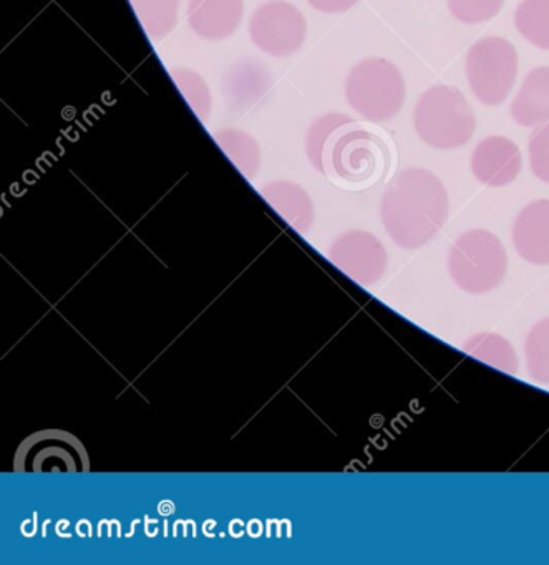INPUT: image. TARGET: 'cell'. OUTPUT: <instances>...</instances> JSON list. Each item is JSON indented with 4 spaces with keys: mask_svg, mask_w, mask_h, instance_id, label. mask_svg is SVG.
<instances>
[{
    "mask_svg": "<svg viewBox=\"0 0 549 565\" xmlns=\"http://www.w3.org/2000/svg\"><path fill=\"white\" fill-rule=\"evenodd\" d=\"M516 253L535 266H549V200H538L522 207L513 223Z\"/></svg>",
    "mask_w": 549,
    "mask_h": 565,
    "instance_id": "obj_10",
    "label": "cell"
},
{
    "mask_svg": "<svg viewBox=\"0 0 549 565\" xmlns=\"http://www.w3.org/2000/svg\"><path fill=\"white\" fill-rule=\"evenodd\" d=\"M450 14L463 24L476 25L499 14L505 0H446Z\"/></svg>",
    "mask_w": 549,
    "mask_h": 565,
    "instance_id": "obj_20",
    "label": "cell"
},
{
    "mask_svg": "<svg viewBox=\"0 0 549 565\" xmlns=\"http://www.w3.org/2000/svg\"><path fill=\"white\" fill-rule=\"evenodd\" d=\"M386 163V145L370 131L346 127L330 147L326 174H336L347 183L373 180Z\"/></svg>",
    "mask_w": 549,
    "mask_h": 565,
    "instance_id": "obj_7",
    "label": "cell"
},
{
    "mask_svg": "<svg viewBox=\"0 0 549 565\" xmlns=\"http://www.w3.org/2000/svg\"><path fill=\"white\" fill-rule=\"evenodd\" d=\"M509 111L519 127L535 128L549 124V67L529 72Z\"/></svg>",
    "mask_w": 549,
    "mask_h": 565,
    "instance_id": "obj_12",
    "label": "cell"
},
{
    "mask_svg": "<svg viewBox=\"0 0 549 565\" xmlns=\"http://www.w3.org/2000/svg\"><path fill=\"white\" fill-rule=\"evenodd\" d=\"M521 168V151L509 138H485L472 154L473 177L485 186H508L518 178Z\"/></svg>",
    "mask_w": 549,
    "mask_h": 565,
    "instance_id": "obj_9",
    "label": "cell"
},
{
    "mask_svg": "<svg viewBox=\"0 0 549 565\" xmlns=\"http://www.w3.org/2000/svg\"><path fill=\"white\" fill-rule=\"evenodd\" d=\"M463 352L473 359L502 370V372L515 375L518 372V356L511 343L495 332H479L469 337L463 343Z\"/></svg>",
    "mask_w": 549,
    "mask_h": 565,
    "instance_id": "obj_13",
    "label": "cell"
},
{
    "mask_svg": "<svg viewBox=\"0 0 549 565\" xmlns=\"http://www.w3.org/2000/svg\"><path fill=\"white\" fill-rule=\"evenodd\" d=\"M353 124H356L353 118L347 117V115L327 114L324 117L317 118L310 125L309 130H307L306 151L310 163L314 164L316 170L323 171L326 174L327 157H329L334 140H336L337 135L344 128Z\"/></svg>",
    "mask_w": 549,
    "mask_h": 565,
    "instance_id": "obj_14",
    "label": "cell"
},
{
    "mask_svg": "<svg viewBox=\"0 0 549 565\" xmlns=\"http://www.w3.org/2000/svg\"><path fill=\"white\" fill-rule=\"evenodd\" d=\"M518 77V52L503 38L475 42L466 55V78L479 104L498 107L511 94Z\"/></svg>",
    "mask_w": 549,
    "mask_h": 565,
    "instance_id": "obj_5",
    "label": "cell"
},
{
    "mask_svg": "<svg viewBox=\"0 0 549 565\" xmlns=\"http://www.w3.org/2000/svg\"><path fill=\"white\" fill-rule=\"evenodd\" d=\"M243 0H190L188 22L207 41L231 38L243 21Z\"/></svg>",
    "mask_w": 549,
    "mask_h": 565,
    "instance_id": "obj_11",
    "label": "cell"
},
{
    "mask_svg": "<svg viewBox=\"0 0 549 565\" xmlns=\"http://www.w3.org/2000/svg\"><path fill=\"white\" fill-rule=\"evenodd\" d=\"M334 259L362 284L382 279L387 269V253L383 244L366 231L344 234L334 246Z\"/></svg>",
    "mask_w": 549,
    "mask_h": 565,
    "instance_id": "obj_8",
    "label": "cell"
},
{
    "mask_svg": "<svg viewBox=\"0 0 549 565\" xmlns=\"http://www.w3.org/2000/svg\"><path fill=\"white\" fill-rule=\"evenodd\" d=\"M413 127L423 143L436 150L465 147L476 130V118L465 95L450 85H435L416 102Z\"/></svg>",
    "mask_w": 549,
    "mask_h": 565,
    "instance_id": "obj_2",
    "label": "cell"
},
{
    "mask_svg": "<svg viewBox=\"0 0 549 565\" xmlns=\"http://www.w3.org/2000/svg\"><path fill=\"white\" fill-rule=\"evenodd\" d=\"M528 153L532 174L549 184V124L532 135Z\"/></svg>",
    "mask_w": 549,
    "mask_h": 565,
    "instance_id": "obj_21",
    "label": "cell"
},
{
    "mask_svg": "<svg viewBox=\"0 0 549 565\" xmlns=\"http://www.w3.org/2000/svg\"><path fill=\"white\" fill-rule=\"evenodd\" d=\"M171 77L198 118H201V121H208L211 111V94L203 77L190 68H177Z\"/></svg>",
    "mask_w": 549,
    "mask_h": 565,
    "instance_id": "obj_19",
    "label": "cell"
},
{
    "mask_svg": "<svg viewBox=\"0 0 549 565\" xmlns=\"http://www.w3.org/2000/svg\"><path fill=\"white\" fill-rule=\"evenodd\" d=\"M307 2L310 8L324 12V14H342V12L350 11L359 0H307Z\"/></svg>",
    "mask_w": 549,
    "mask_h": 565,
    "instance_id": "obj_22",
    "label": "cell"
},
{
    "mask_svg": "<svg viewBox=\"0 0 549 565\" xmlns=\"http://www.w3.org/2000/svg\"><path fill=\"white\" fill-rule=\"evenodd\" d=\"M405 97L402 72L387 58H366L347 75V102L366 120L376 124L392 120L402 110Z\"/></svg>",
    "mask_w": 549,
    "mask_h": 565,
    "instance_id": "obj_4",
    "label": "cell"
},
{
    "mask_svg": "<svg viewBox=\"0 0 549 565\" xmlns=\"http://www.w3.org/2000/svg\"><path fill=\"white\" fill-rule=\"evenodd\" d=\"M307 24L303 12L284 0L260 6L250 19V38L264 54L286 58L306 42Z\"/></svg>",
    "mask_w": 549,
    "mask_h": 565,
    "instance_id": "obj_6",
    "label": "cell"
},
{
    "mask_svg": "<svg viewBox=\"0 0 549 565\" xmlns=\"http://www.w3.org/2000/svg\"><path fill=\"white\" fill-rule=\"evenodd\" d=\"M529 379L549 385V317L531 327L525 342Z\"/></svg>",
    "mask_w": 549,
    "mask_h": 565,
    "instance_id": "obj_18",
    "label": "cell"
},
{
    "mask_svg": "<svg viewBox=\"0 0 549 565\" xmlns=\"http://www.w3.org/2000/svg\"><path fill=\"white\" fill-rule=\"evenodd\" d=\"M445 184L432 171L407 168L387 188L380 203L383 227L397 246L420 249L448 220Z\"/></svg>",
    "mask_w": 549,
    "mask_h": 565,
    "instance_id": "obj_1",
    "label": "cell"
},
{
    "mask_svg": "<svg viewBox=\"0 0 549 565\" xmlns=\"http://www.w3.org/2000/svg\"><path fill=\"white\" fill-rule=\"evenodd\" d=\"M214 140L244 177H256L260 171L261 150L260 145L251 135L236 130V128H228V130L218 131L214 135Z\"/></svg>",
    "mask_w": 549,
    "mask_h": 565,
    "instance_id": "obj_15",
    "label": "cell"
},
{
    "mask_svg": "<svg viewBox=\"0 0 549 565\" xmlns=\"http://www.w3.org/2000/svg\"><path fill=\"white\" fill-rule=\"evenodd\" d=\"M446 266L453 282L468 294H486L503 282L508 256L492 231L469 230L450 247Z\"/></svg>",
    "mask_w": 549,
    "mask_h": 565,
    "instance_id": "obj_3",
    "label": "cell"
},
{
    "mask_svg": "<svg viewBox=\"0 0 549 565\" xmlns=\"http://www.w3.org/2000/svg\"><path fill=\"white\" fill-rule=\"evenodd\" d=\"M515 28L529 44L549 51V0H522L515 12Z\"/></svg>",
    "mask_w": 549,
    "mask_h": 565,
    "instance_id": "obj_16",
    "label": "cell"
},
{
    "mask_svg": "<svg viewBox=\"0 0 549 565\" xmlns=\"http://www.w3.org/2000/svg\"><path fill=\"white\" fill-rule=\"evenodd\" d=\"M131 6L150 38H167L177 25L180 0H131Z\"/></svg>",
    "mask_w": 549,
    "mask_h": 565,
    "instance_id": "obj_17",
    "label": "cell"
}]
</instances>
